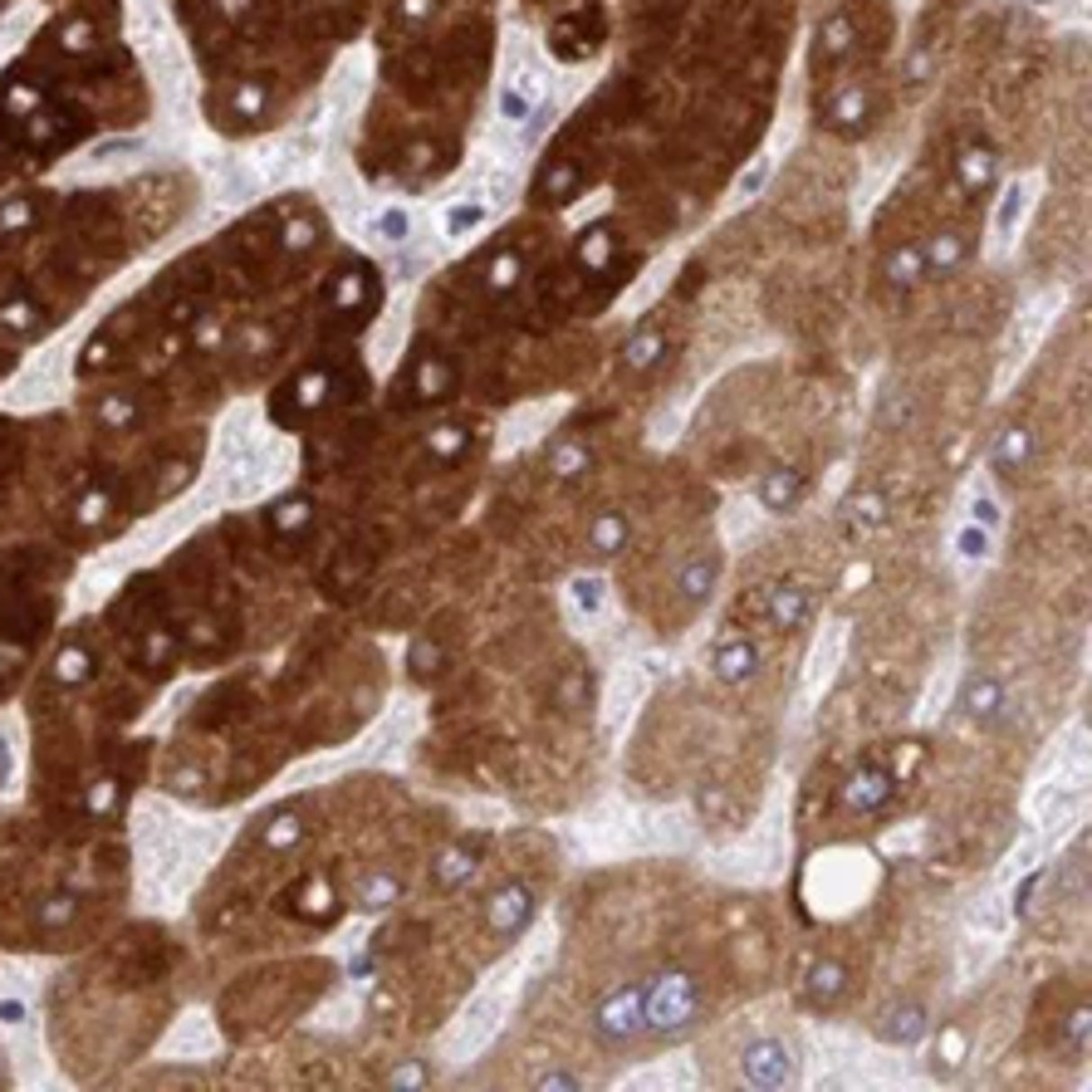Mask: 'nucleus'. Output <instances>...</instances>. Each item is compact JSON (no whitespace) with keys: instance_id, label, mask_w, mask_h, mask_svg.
I'll return each mask as SVG.
<instances>
[{"instance_id":"nucleus-1","label":"nucleus","mask_w":1092,"mask_h":1092,"mask_svg":"<svg viewBox=\"0 0 1092 1092\" xmlns=\"http://www.w3.org/2000/svg\"><path fill=\"white\" fill-rule=\"evenodd\" d=\"M740 1078L750 1087H784L799 1078V1058H794V1043H784L779 1033H760V1039L745 1049L740 1058Z\"/></svg>"},{"instance_id":"nucleus-2","label":"nucleus","mask_w":1092,"mask_h":1092,"mask_svg":"<svg viewBox=\"0 0 1092 1092\" xmlns=\"http://www.w3.org/2000/svg\"><path fill=\"white\" fill-rule=\"evenodd\" d=\"M377 294H383V284H377V275H373V265H348V270H338L333 275V289H329V309L338 319H363L377 309Z\"/></svg>"},{"instance_id":"nucleus-3","label":"nucleus","mask_w":1092,"mask_h":1092,"mask_svg":"<svg viewBox=\"0 0 1092 1092\" xmlns=\"http://www.w3.org/2000/svg\"><path fill=\"white\" fill-rule=\"evenodd\" d=\"M955 172H961V186L970 196H989L999 182V158L989 142H965L961 158H955Z\"/></svg>"},{"instance_id":"nucleus-4","label":"nucleus","mask_w":1092,"mask_h":1092,"mask_svg":"<svg viewBox=\"0 0 1092 1092\" xmlns=\"http://www.w3.org/2000/svg\"><path fill=\"white\" fill-rule=\"evenodd\" d=\"M456 387V367L441 358V353H417L407 367V393L421 397V402H431V397H446Z\"/></svg>"},{"instance_id":"nucleus-5","label":"nucleus","mask_w":1092,"mask_h":1092,"mask_svg":"<svg viewBox=\"0 0 1092 1092\" xmlns=\"http://www.w3.org/2000/svg\"><path fill=\"white\" fill-rule=\"evenodd\" d=\"M891 794H897V784H891V774H887L882 764H862V769H857V774L848 779V789H843L848 808H857V813H877Z\"/></svg>"},{"instance_id":"nucleus-6","label":"nucleus","mask_w":1092,"mask_h":1092,"mask_svg":"<svg viewBox=\"0 0 1092 1092\" xmlns=\"http://www.w3.org/2000/svg\"><path fill=\"white\" fill-rule=\"evenodd\" d=\"M961 706H965V716H970L975 726H995L999 710H1005V690H999L995 676L970 672L965 676V690H961Z\"/></svg>"},{"instance_id":"nucleus-7","label":"nucleus","mask_w":1092,"mask_h":1092,"mask_svg":"<svg viewBox=\"0 0 1092 1092\" xmlns=\"http://www.w3.org/2000/svg\"><path fill=\"white\" fill-rule=\"evenodd\" d=\"M804 471H794V465H769V471L760 475V505L774 510V515H784V510H794L799 500H804Z\"/></svg>"},{"instance_id":"nucleus-8","label":"nucleus","mask_w":1092,"mask_h":1092,"mask_svg":"<svg viewBox=\"0 0 1092 1092\" xmlns=\"http://www.w3.org/2000/svg\"><path fill=\"white\" fill-rule=\"evenodd\" d=\"M921 260H926V280L931 275H955L965 265V236L961 230H935V236L921 245Z\"/></svg>"},{"instance_id":"nucleus-9","label":"nucleus","mask_w":1092,"mask_h":1092,"mask_svg":"<svg viewBox=\"0 0 1092 1092\" xmlns=\"http://www.w3.org/2000/svg\"><path fill=\"white\" fill-rule=\"evenodd\" d=\"M882 275H887V284L891 289H916L921 280H926V260H921V245H901V250H891L887 255V265H882Z\"/></svg>"},{"instance_id":"nucleus-10","label":"nucleus","mask_w":1092,"mask_h":1092,"mask_svg":"<svg viewBox=\"0 0 1092 1092\" xmlns=\"http://www.w3.org/2000/svg\"><path fill=\"white\" fill-rule=\"evenodd\" d=\"M1029 456H1033V431L1029 427H1005V431H999V446H995V471L999 475L1024 471V465H1029Z\"/></svg>"},{"instance_id":"nucleus-11","label":"nucleus","mask_w":1092,"mask_h":1092,"mask_svg":"<svg viewBox=\"0 0 1092 1092\" xmlns=\"http://www.w3.org/2000/svg\"><path fill=\"white\" fill-rule=\"evenodd\" d=\"M573 260H578V270H588V275H603V270H608V260H612V230H608V226L583 230V236H578Z\"/></svg>"},{"instance_id":"nucleus-12","label":"nucleus","mask_w":1092,"mask_h":1092,"mask_svg":"<svg viewBox=\"0 0 1092 1092\" xmlns=\"http://www.w3.org/2000/svg\"><path fill=\"white\" fill-rule=\"evenodd\" d=\"M754 662H760V652L750 642H726L716 652V676L720 681H745V676H754Z\"/></svg>"},{"instance_id":"nucleus-13","label":"nucleus","mask_w":1092,"mask_h":1092,"mask_svg":"<svg viewBox=\"0 0 1092 1092\" xmlns=\"http://www.w3.org/2000/svg\"><path fill=\"white\" fill-rule=\"evenodd\" d=\"M534 192H539V202H573V192H578V167H568V162L544 167Z\"/></svg>"},{"instance_id":"nucleus-14","label":"nucleus","mask_w":1092,"mask_h":1092,"mask_svg":"<svg viewBox=\"0 0 1092 1092\" xmlns=\"http://www.w3.org/2000/svg\"><path fill=\"white\" fill-rule=\"evenodd\" d=\"M270 525L280 534H299L304 525H314V500L309 495H284L280 505L270 510Z\"/></svg>"},{"instance_id":"nucleus-15","label":"nucleus","mask_w":1092,"mask_h":1092,"mask_svg":"<svg viewBox=\"0 0 1092 1092\" xmlns=\"http://www.w3.org/2000/svg\"><path fill=\"white\" fill-rule=\"evenodd\" d=\"M862 118H867V88H857V84L843 88V94L828 104V122L833 128H843V132H853Z\"/></svg>"},{"instance_id":"nucleus-16","label":"nucleus","mask_w":1092,"mask_h":1092,"mask_svg":"<svg viewBox=\"0 0 1092 1092\" xmlns=\"http://www.w3.org/2000/svg\"><path fill=\"white\" fill-rule=\"evenodd\" d=\"M529 911H534V901H529L519 887H515V891H500V897H495V931H510V935H515V931L529 921Z\"/></svg>"},{"instance_id":"nucleus-17","label":"nucleus","mask_w":1092,"mask_h":1092,"mask_svg":"<svg viewBox=\"0 0 1092 1092\" xmlns=\"http://www.w3.org/2000/svg\"><path fill=\"white\" fill-rule=\"evenodd\" d=\"M519 275H525V260H519L515 250H500L495 260L485 265V289L490 294H505V289L519 284Z\"/></svg>"},{"instance_id":"nucleus-18","label":"nucleus","mask_w":1092,"mask_h":1092,"mask_svg":"<svg viewBox=\"0 0 1092 1092\" xmlns=\"http://www.w3.org/2000/svg\"><path fill=\"white\" fill-rule=\"evenodd\" d=\"M588 465H593V456H588V446H578V441H559L549 451V471L559 475V481H573V475H583Z\"/></svg>"},{"instance_id":"nucleus-19","label":"nucleus","mask_w":1092,"mask_h":1092,"mask_svg":"<svg viewBox=\"0 0 1092 1092\" xmlns=\"http://www.w3.org/2000/svg\"><path fill=\"white\" fill-rule=\"evenodd\" d=\"M848 50H853V20L848 15H833L828 25L818 30V59L833 64L838 54H848Z\"/></svg>"},{"instance_id":"nucleus-20","label":"nucleus","mask_w":1092,"mask_h":1092,"mask_svg":"<svg viewBox=\"0 0 1092 1092\" xmlns=\"http://www.w3.org/2000/svg\"><path fill=\"white\" fill-rule=\"evenodd\" d=\"M662 353H666L662 333H656V329H642L637 338H632L627 348H622V363H627V373H642V367H652L656 358H662Z\"/></svg>"},{"instance_id":"nucleus-21","label":"nucleus","mask_w":1092,"mask_h":1092,"mask_svg":"<svg viewBox=\"0 0 1092 1092\" xmlns=\"http://www.w3.org/2000/svg\"><path fill=\"white\" fill-rule=\"evenodd\" d=\"M98 417H104V427H132L138 421V402H132L128 393H113V397H104V407H98Z\"/></svg>"},{"instance_id":"nucleus-22","label":"nucleus","mask_w":1092,"mask_h":1092,"mask_svg":"<svg viewBox=\"0 0 1092 1092\" xmlns=\"http://www.w3.org/2000/svg\"><path fill=\"white\" fill-rule=\"evenodd\" d=\"M622 539H627V525H622L618 515H603V519H598V525H593V544H598V549H603V554H612V549H618Z\"/></svg>"},{"instance_id":"nucleus-23","label":"nucleus","mask_w":1092,"mask_h":1092,"mask_svg":"<svg viewBox=\"0 0 1092 1092\" xmlns=\"http://www.w3.org/2000/svg\"><path fill=\"white\" fill-rule=\"evenodd\" d=\"M431 451H437V456H456V451H461V446H465V427H441V431H431Z\"/></svg>"},{"instance_id":"nucleus-24","label":"nucleus","mask_w":1092,"mask_h":1092,"mask_svg":"<svg viewBox=\"0 0 1092 1092\" xmlns=\"http://www.w3.org/2000/svg\"><path fill=\"white\" fill-rule=\"evenodd\" d=\"M377 230H383L387 240H407V211H383V216H377Z\"/></svg>"},{"instance_id":"nucleus-25","label":"nucleus","mask_w":1092,"mask_h":1092,"mask_svg":"<svg viewBox=\"0 0 1092 1092\" xmlns=\"http://www.w3.org/2000/svg\"><path fill=\"white\" fill-rule=\"evenodd\" d=\"M221 15H226V20H240V15H250V0H221Z\"/></svg>"}]
</instances>
